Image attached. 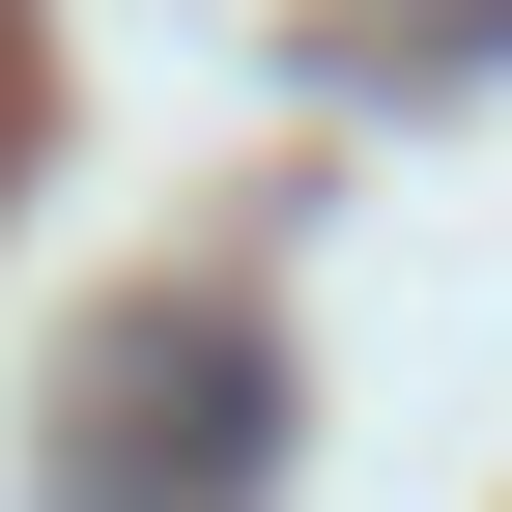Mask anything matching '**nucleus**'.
<instances>
[{"label":"nucleus","instance_id":"obj_1","mask_svg":"<svg viewBox=\"0 0 512 512\" xmlns=\"http://www.w3.org/2000/svg\"><path fill=\"white\" fill-rule=\"evenodd\" d=\"M256 399H285V370H256L228 313H143V342L86 370V512H256Z\"/></svg>","mask_w":512,"mask_h":512}]
</instances>
